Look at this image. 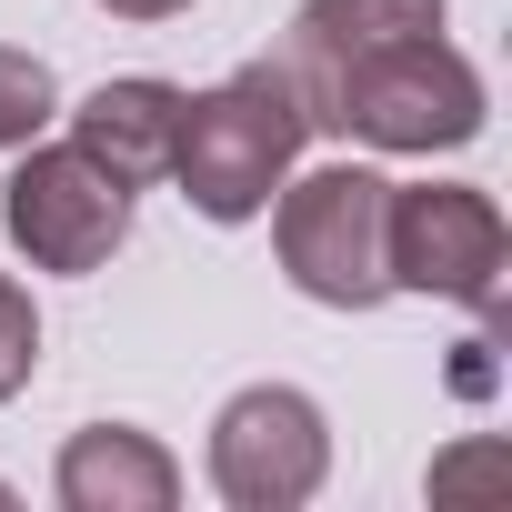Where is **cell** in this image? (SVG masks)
<instances>
[{"mask_svg":"<svg viewBox=\"0 0 512 512\" xmlns=\"http://www.w3.org/2000/svg\"><path fill=\"white\" fill-rule=\"evenodd\" d=\"M302 111H312V131H342V141H362V151H422V161H432V151L482 141L492 91H482V71H472L442 31H412V41H382V51L332 61Z\"/></svg>","mask_w":512,"mask_h":512,"instance_id":"2","label":"cell"},{"mask_svg":"<svg viewBox=\"0 0 512 512\" xmlns=\"http://www.w3.org/2000/svg\"><path fill=\"white\" fill-rule=\"evenodd\" d=\"M51 502L61 512H171L181 502V462L141 432V422H81L51 462Z\"/></svg>","mask_w":512,"mask_h":512,"instance_id":"7","label":"cell"},{"mask_svg":"<svg viewBox=\"0 0 512 512\" xmlns=\"http://www.w3.org/2000/svg\"><path fill=\"white\" fill-rule=\"evenodd\" d=\"M31 372H41V312H31V292L11 272H0V402H21Z\"/></svg>","mask_w":512,"mask_h":512,"instance_id":"11","label":"cell"},{"mask_svg":"<svg viewBox=\"0 0 512 512\" xmlns=\"http://www.w3.org/2000/svg\"><path fill=\"white\" fill-rule=\"evenodd\" d=\"M131 181H111L81 141H21V171L0 181V231L31 272H101L131 241Z\"/></svg>","mask_w":512,"mask_h":512,"instance_id":"5","label":"cell"},{"mask_svg":"<svg viewBox=\"0 0 512 512\" xmlns=\"http://www.w3.org/2000/svg\"><path fill=\"white\" fill-rule=\"evenodd\" d=\"M332 482V422L292 382H251L211 412V492L231 512H302Z\"/></svg>","mask_w":512,"mask_h":512,"instance_id":"6","label":"cell"},{"mask_svg":"<svg viewBox=\"0 0 512 512\" xmlns=\"http://www.w3.org/2000/svg\"><path fill=\"white\" fill-rule=\"evenodd\" d=\"M71 121V141L111 171V181H131V191H151V181H171V141H181V81H151V71H131V81H101V91H81V111H61Z\"/></svg>","mask_w":512,"mask_h":512,"instance_id":"8","label":"cell"},{"mask_svg":"<svg viewBox=\"0 0 512 512\" xmlns=\"http://www.w3.org/2000/svg\"><path fill=\"white\" fill-rule=\"evenodd\" d=\"M91 11H111V21H181L191 0H91Z\"/></svg>","mask_w":512,"mask_h":512,"instance_id":"12","label":"cell"},{"mask_svg":"<svg viewBox=\"0 0 512 512\" xmlns=\"http://www.w3.org/2000/svg\"><path fill=\"white\" fill-rule=\"evenodd\" d=\"M302 141H312V111L292 91L282 61H241L231 81L211 91H181V141H171V181L201 221H262L272 191L302 171Z\"/></svg>","mask_w":512,"mask_h":512,"instance_id":"1","label":"cell"},{"mask_svg":"<svg viewBox=\"0 0 512 512\" xmlns=\"http://www.w3.org/2000/svg\"><path fill=\"white\" fill-rule=\"evenodd\" d=\"M382 211L392 181L372 161H322L302 181L272 191V251H282V282L322 312H372L392 302V262H382Z\"/></svg>","mask_w":512,"mask_h":512,"instance_id":"4","label":"cell"},{"mask_svg":"<svg viewBox=\"0 0 512 512\" xmlns=\"http://www.w3.org/2000/svg\"><path fill=\"white\" fill-rule=\"evenodd\" d=\"M51 121H61V81H51V61H41V51H11V41H0V151L41 141Z\"/></svg>","mask_w":512,"mask_h":512,"instance_id":"10","label":"cell"},{"mask_svg":"<svg viewBox=\"0 0 512 512\" xmlns=\"http://www.w3.org/2000/svg\"><path fill=\"white\" fill-rule=\"evenodd\" d=\"M412 31H442V0H302L292 11V41L272 51L292 71V91L312 101V81L352 51H382V41H412Z\"/></svg>","mask_w":512,"mask_h":512,"instance_id":"9","label":"cell"},{"mask_svg":"<svg viewBox=\"0 0 512 512\" xmlns=\"http://www.w3.org/2000/svg\"><path fill=\"white\" fill-rule=\"evenodd\" d=\"M0 502H11V482H0Z\"/></svg>","mask_w":512,"mask_h":512,"instance_id":"13","label":"cell"},{"mask_svg":"<svg viewBox=\"0 0 512 512\" xmlns=\"http://www.w3.org/2000/svg\"><path fill=\"white\" fill-rule=\"evenodd\" d=\"M382 262H392V292L462 302L482 332H502L512 312V221L482 181H392Z\"/></svg>","mask_w":512,"mask_h":512,"instance_id":"3","label":"cell"}]
</instances>
